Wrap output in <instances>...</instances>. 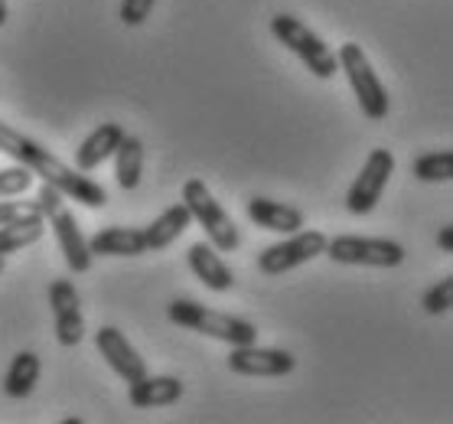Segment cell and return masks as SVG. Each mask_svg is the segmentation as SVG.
Here are the masks:
<instances>
[{
	"label": "cell",
	"mask_w": 453,
	"mask_h": 424,
	"mask_svg": "<svg viewBox=\"0 0 453 424\" xmlns=\"http://www.w3.org/2000/svg\"><path fill=\"white\" fill-rule=\"evenodd\" d=\"M326 249V235L319 228H307V232H290V238L271 245L257 255V271L268 274V278H278V274H288V271L307 265V261L319 258Z\"/></svg>",
	"instance_id": "ba28073f"
},
{
	"label": "cell",
	"mask_w": 453,
	"mask_h": 424,
	"mask_svg": "<svg viewBox=\"0 0 453 424\" xmlns=\"http://www.w3.org/2000/svg\"><path fill=\"white\" fill-rule=\"evenodd\" d=\"M271 33H274V40H278L280 46H288L317 79H333V75L340 73L336 52L319 40L303 20L290 17V13H278V17L271 20Z\"/></svg>",
	"instance_id": "8992f818"
},
{
	"label": "cell",
	"mask_w": 453,
	"mask_h": 424,
	"mask_svg": "<svg viewBox=\"0 0 453 424\" xmlns=\"http://www.w3.org/2000/svg\"><path fill=\"white\" fill-rule=\"evenodd\" d=\"M0 154H7L13 164H23L27 170H33V176H42V183H52L62 197L75 199L88 209L108 206V193H104L102 183H95L92 176H85L75 166L62 164L59 157L46 150L40 141H33V137L4 125V121H0Z\"/></svg>",
	"instance_id": "6da1fadb"
},
{
	"label": "cell",
	"mask_w": 453,
	"mask_h": 424,
	"mask_svg": "<svg viewBox=\"0 0 453 424\" xmlns=\"http://www.w3.org/2000/svg\"><path fill=\"white\" fill-rule=\"evenodd\" d=\"M131 405L134 408H166L183 398V382L176 375H141L131 382Z\"/></svg>",
	"instance_id": "e0dca14e"
},
{
	"label": "cell",
	"mask_w": 453,
	"mask_h": 424,
	"mask_svg": "<svg viewBox=\"0 0 453 424\" xmlns=\"http://www.w3.org/2000/svg\"><path fill=\"white\" fill-rule=\"evenodd\" d=\"M437 245H441L443 251H453V226H450V222L437 232Z\"/></svg>",
	"instance_id": "4316f807"
},
{
	"label": "cell",
	"mask_w": 453,
	"mask_h": 424,
	"mask_svg": "<svg viewBox=\"0 0 453 424\" xmlns=\"http://www.w3.org/2000/svg\"><path fill=\"white\" fill-rule=\"evenodd\" d=\"M170 320L176 327H183V330H193V333H203V336H212V340H222L228 346H245V343H255L257 340V327L255 323L242 320V317H232V313H219L206 304H199V300H186V297H176L170 307Z\"/></svg>",
	"instance_id": "7a4b0ae2"
},
{
	"label": "cell",
	"mask_w": 453,
	"mask_h": 424,
	"mask_svg": "<svg viewBox=\"0 0 453 424\" xmlns=\"http://www.w3.org/2000/svg\"><path fill=\"white\" fill-rule=\"evenodd\" d=\"M186 261H189L193 274H196L209 290L226 294V290L235 288V271L228 268L226 261H222V251H216L209 242H196V245H189Z\"/></svg>",
	"instance_id": "4fadbf2b"
},
{
	"label": "cell",
	"mask_w": 453,
	"mask_h": 424,
	"mask_svg": "<svg viewBox=\"0 0 453 424\" xmlns=\"http://www.w3.org/2000/svg\"><path fill=\"white\" fill-rule=\"evenodd\" d=\"M88 251L92 255H108V258H134L147 251L144 228L127 226H108L88 238Z\"/></svg>",
	"instance_id": "5bb4252c"
},
{
	"label": "cell",
	"mask_w": 453,
	"mask_h": 424,
	"mask_svg": "<svg viewBox=\"0 0 453 424\" xmlns=\"http://www.w3.org/2000/svg\"><path fill=\"white\" fill-rule=\"evenodd\" d=\"M27 209H36V203H11V199H0V226L17 219L20 212H27Z\"/></svg>",
	"instance_id": "484cf974"
},
{
	"label": "cell",
	"mask_w": 453,
	"mask_h": 424,
	"mask_svg": "<svg viewBox=\"0 0 453 424\" xmlns=\"http://www.w3.org/2000/svg\"><path fill=\"white\" fill-rule=\"evenodd\" d=\"M114 176L121 189H137L144 176V141L137 135H124L118 150H114Z\"/></svg>",
	"instance_id": "ffe728a7"
},
{
	"label": "cell",
	"mask_w": 453,
	"mask_h": 424,
	"mask_svg": "<svg viewBox=\"0 0 453 424\" xmlns=\"http://www.w3.org/2000/svg\"><path fill=\"white\" fill-rule=\"evenodd\" d=\"M226 366L235 375H257V379H280L297 369V359L288 350H265L255 343L245 346H232Z\"/></svg>",
	"instance_id": "8fae6325"
},
{
	"label": "cell",
	"mask_w": 453,
	"mask_h": 424,
	"mask_svg": "<svg viewBox=\"0 0 453 424\" xmlns=\"http://www.w3.org/2000/svg\"><path fill=\"white\" fill-rule=\"evenodd\" d=\"M340 69L349 79L352 92H356V102H359L362 114L372 118V121H381L388 118V108H392V98H388V89L381 85L379 73L372 69L369 56L362 50L359 42H342L340 56H336Z\"/></svg>",
	"instance_id": "5b68a950"
},
{
	"label": "cell",
	"mask_w": 453,
	"mask_h": 424,
	"mask_svg": "<svg viewBox=\"0 0 453 424\" xmlns=\"http://www.w3.org/2000/svg\"><path fill=\"white\" fill-rule=\"evenodd\" d=\"M95 346H98V352L104 356V362H108L127 385L137 382L141 375H147L144 356L131 346V340H127L118 327H98V333H95Z\"/></svg>",
	"instance_id": "7c38bea8"
},
{
	"label": "cell",
	"mask_w": 453,
	"mask_h": 424,
	"mask_svg": "<svg viewBox=\"0 0 453 424\" xmlns=\"http://www.w3.org/2000/svg\"><path fill=\"white\" fill-rule=\"evenodd\" d=\"M248 219L255 226L268 228V232H280V235H290V232L303 228V212L300 209L288 206V203H274V199H265V197L248 199Z\"/></svg>",
	"instance_id": "2e32d148"
},
{
	"label": "cell",
	"mask_w": 453,
	"mask_h": 424,
	"mask_svg": "<svg viewBox=\"0 0 453 424\" xmlns=\"http://www.w3.org/2000/svg\"><path fill=\"white\" fill-rule=\"evenodd\" d=\"M42 235H46L42 212L40 209H27L17 219L0 226V255H13V251L27 249V245H36Z\"/></svg>",
	"instance_id": "ac0fdd59"
},
{
	"label": "cell",
	"mask_w": 453,
	"mask_h": 424,
	"mask_svg": "<svg viewBox=\"0 0 453 424\" xmlns=\"http://www.w3.org/2000/svg\"><path fill=\"white\" fill-rule=\"evenodd\" d=\"M392 173H395L392 150L375 147V150L365 157L359 176L352 180L349 193H346V209H349L352 216H369L372 209L379 206V199H381V193H385V187H388Z\"/></svg>",
	"instance_id": "9c48e42d"
},
{
	"label": "cell",
	"mask_w": 453,
	"mask_h": 424,
	"mask_svg": "<svg viewBox=\"0 0 453 424\" xmlns=\"http://www.w3.org/2000/svg\"><path fill=\"white\" fill-rule=\"evenodd\" d=\"M50 307H52V323H56V340L59 346H79L85 336V320H82V300L79 290L69 278H56L50 284Z\"/></svg>",
	"instance_id": "30bf717a"
},
{
	"label": "cell",
	"mask_w": 453,
	"mask_h": 424,
	"mask_svg": "<svg viewBox=\"0 0 453 424\" xmlns=\"http://www.w3.org/2000/svg\"><path fill=\"white\" fill-rule=\"evenodd\" d=\"M4 268H7V265H4V255H0V274H4Z\"/></svg>",
	"instance_id": "f1b7e54d"
},
{
	"label": "cell",
	"mask_w": 453,
	"mask_h": 424,
	"mask_svg": "<svg viewBox=\"0 0 453 424\" xmlns=\"http://www.w3.org/2000/svg\"><path fill=\"white\" fill-rule=\"evenodd\" d=\"M183 203L189 206L193 222H199V226L206 228L209 245L216 251L228 255V251H235L238 245H242V232H238V226L232 222V216L222 209V203L212 197V189L206 187V180L189 176L183 183Z\"/></svg>",
	"instance_id": "277c9868"
},
{
	"label": "cell",
	"mask_w": 453,
	"mask_h": 424,
	"mask_svg": "<svg viewBox=\"0 0 453 424\" xmlns=\"http://www.w3.org/2000/svg\"><path fill=\"white\" fill-rule=\"evenodd\" d=\"M7 17H11V11H7V0H0V27L7 23Z\"/></svg>",
	"instance_id": "83f0119b"
},
{
	"label": "cell",
	"mask_w": 453,
	"mask_h": 424,
	"mask_svg": "<svg viewBox=\"0 0 453 424\" xmlns=\"http://www.w3.org/2000/svg\"><path fill=\"white\" fill-rule=\"evenodd\" d=\"M154 4L157 0H121L118 17H121L124 27H141V23H147V17L154 13Z\"/></svg>",
	"instance_id": "d4e9b609"
},
{
	"label": "cell",
	"mask_w": 453,
	"mask_h": 424,
	"mask_svg": "<svg viewBox=\"0 0 453 424\" xmlns=\"http://www.w3.org/2000/svg\"><path fill=\"white\" fill-rule=\"evenodd\" d=\"M421 307L427 313H434V317H441V313L450 311V307H453V274H447L443 281H437V284L424 294Z\"/></svg>",
	"instance_id": "cb8c5ba5"
},
{
	"label": "cell",
	"mask_w": 453,
	"mask_h": 424,
	"mask_svg": "<svg viewBox=\"0 0 453 424\" xmlns=\"http://www.w3.org/2000/svg\"><path fill=\"white\" fill-rule=\"evenodd\" d=\"M30 187H33V170H27L23 164H13L0 170V199H17Z\"/></svg>",
	"instance_id": "603a6c76"
},
{
	"label": "cell",
	"mask_w": 453,
	"mask_h": 424,
	"mask_svg": "<svg viewBox=\"0 0 453 424\" xmlns=\"http://www.w3.org/2000/svg\"><path fill=\"white\" fill-rule=\"evenodd\" d=\"M411 173L424 183H450L453 180V150H434L418 157L411 164Z\"/></svg>",
	"instance_id": "7402d4cb"
},
{
	"label": "cell",
	"mask_w": 453,
	"mask_h": 424,
	"mask_svg": "<svg viewBox=\"0 0 453 424\" xmlns=\"http://www.w3.org/2000/svg\"><path fill=\"white\" fill-rule=\"evenodd\" d=\"M323 255H330L336 265H359V268H398L404 261V245L392 238H362L336 235L326 238Z\"/></svg>",
	"instance_id": "52a82bcc"
},
{
	"label": "cell",
	"mask_w": 453,
	"mask_h": 424,
	"mask_svg": "<svg viewBox=\"0 0 453 424\" xmlns=\"http://www.w3.org/2000/svg\"><path fill=\"white\" fill-rule=\"evenodd\" d=\"M193 226V216H189V206L186 203H173L170 209H164L160 216L144 228L147 238V251H164L170 249L176 238L183 235L186 228Z\"/></svg>",
	"instance_id": "d6986e66"
},
{
	"label": "cell",
	"mask_w": 453,
	"mask_h": 424,
	"mask_svg": "<svg viewBox=\"0 0 453 424\" xmlns=\"http://www.w3.org/2000/svg\"><path fill=\"white\" fill-rule=\"evenodd\" d=\"M121 137H124V127L118 125V121H104V125H98L92 135L79 144V150H75V170H82V173L98 170V166L118 150Z\"/></svg>",
	"instance_id": "9a60e30c"
},
{
	"label": "cell",
	"mask_w": 453,
	"mask_h": 424,
	"mask_svg": "<svg viewBox=\"0 0 453 424\" xmlns=\"http://www.w3.org/2000/svg\"><path fill=\"white\" fill-rule=\"evenodd\" d=\"M36 209L42 212L46 226H52V235L59 242V251L73 274H85L92 268V251H88V238L82 235V228L75 222V216L69 212V206L62 203V193L52 183H42L40 197H36Z\"/></svg>",
	"instance_id": "3957f363"
},
{
	"label": "cell",
	"mask_w": 453,
	"mask_h": 424,
	"mask_svg": "<svg viewBox=\"0 0 453 424\" xmlns=\"http://www.w3.org/2000/svg\"><path fill=\"white\" fill-rule=\"evenodd\" d=\"M40 373H42V362L36 352L30 350L17 352L7 375H4V392L11 395V398H27L36 389V382H40Z\"/></svg>",
	"instance_id": "44dd1931"
}]
</instances>
